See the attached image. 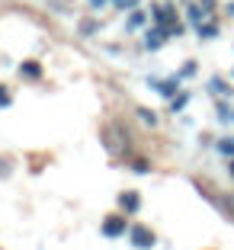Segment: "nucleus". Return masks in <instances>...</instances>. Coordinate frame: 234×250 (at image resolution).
Wrapping results in <instances>:
<instances>
[{"label": "nucleus", "instance_id": "4", "mask_svg": "<svg viewBox=\"0 0 234 250\" xmlns=\"http://www.w3.org/2000/svg\"><path fill=\"white\" fill-rule=\"evenodd\" d=\"M20 77L39 81V77H42V67H39V61H22V64H20Z\"/></svg>", "mask_w": 234, "mask_h": 250}, {"label": "nucleus", "instance_id": "8", "mask_svg": "<svg viewBox=\"0 0 234 250\" xmlns=\"http://www.w3.org/2000/svg\"><path fill=\"white\" fill-rule=\"evenodd\" d=\"M138 116H141V122H145V125H157V116H154V112H148V109H138Z\"/></svg>", "mask_w": 234, "mask_h": 250}, {"label": "nucleus", "instance_id": "6", "mask_svg": "<svg viewBox=\"0 0 234 250\" xmlns=\"http://www.w3.org/2000/svg\"><path fill=\"white\" fill-rule=\"evenodd\" d=\"M10 103H13V96H10V90H7V87H0V109H7Z\"/></svg>", "mask_w": 234, "mask_h": 250}, {"label": "nucleus", "instance_id": "2", "mask_svg": "<svg viewBox=\"0 0 234 250\" xmlns=\"http://www.w3.org/2000/svg\"><path fill=\"white\" fill-rule=\"evenodd\" d=\"M125 231H128V221H125L122 215H109V218L103 221V234L106 237H122Z\"/></svg>", "mask_w": 234, "mask_h": 250}, {"label": "nucleus", "instance_id": "5", "mask_svg": "<svg viewBox=\"0 0 234 250\" xmlns=\"http://www.w3.org/2000/svg\"><path fill=\"white\" fill-rule=\"evenodd\" d=\"M164 36H170V32L157 26V32H151V36H148V48H161V45H164Z\"/></svg>", "mask_w": 234, "mask_h": 250}, {"label": "nucleus", "instance_id": "11", "mask_svg": "<svg viewBox=\"0 0 234 250\" xmlns=\"http://www.w3.org/2000/svg\"><path fill=\"white\" fill-rule=\"evenodd\" d=\"M90 7H103V0H90Z\"/></svg>", "mask_w": 234, "mask_h": 250}, {"label": "nucleus", "instance_id": "3", "mask_svg": "<svg viewBox=\"0 0 234 250\" xmlns=\"http://www.w3.org/2000/svg\"><path fill=\"white\" fill-rule=\"evenodd\" d=\"M119 206L125 208V212H138V206H141V199H138V192H122V196H119Z\"/></svg>", "mask_w": 234, "mask_h": 250}, {"label": "nucleus", "instance_id": "12", "mask_svg": "<svg viewBox=\"0 0 234 250\" xmlns=\"http://www.w3.org/2000/svg\"><path fill=\"white\" fill-rule=\"evenodd\" d=\"M231 173H234V164H231Z\"/></svg>", "mask_w": 234, "mask_h": 250}, {"label": "nucleus", "instance_id": "9", "mask_svg": "<svg viewBox=\"0 0 234 250\" xmlns=\"http://www.w3.org/2000/svg\"><path fill=\"white\" fill-rule=\"evenodd\" d=\"M135 173H148V164L145 161H135Z\"/></svg>", "mask_w": 234, "mask_h": 250}, {"label": "nucleus", "instance_id": "10", "mask_svg": "<svg viewBox=\"0 0 234 250\" xmlns=\"http://www.w3.org/2000/svg\"><path fill=\"white\" fill-rule=\"evenodd\" d=\"M116 3H119V7H132L135 0H116Z\"/></svg>", "mask_w": 234, "mask_h": 250}, {"label": "nucleus", "instance_id": "1", "mask_svg": "<svg viewBox=\"0 0 234 250\" xmlns=\"http://www.w3.org/2000/svg\"><path fill=\"white\" fill-rule=\"evenodd\" d=\"M128 237H132L135 250H151L154 247V231H148L145 225H132V228H128Z\"/></svg>", "mask_w": 234, "mask_h": 250}, {"label": "nucleus", "instance_id": "7", "mask_svg": "<svg viewBox=\"0 0 234 250\" xmlns=\"http://www.w3.org/2000/svg\"><path fill=\"white\" fill-rule=\"evenodd\" d=\"M218 151H221L225 157H234V138H231V141H221V145H218Z\"/></svg>", "mask_w": 234, "mask_h": 250}]
</instances>
